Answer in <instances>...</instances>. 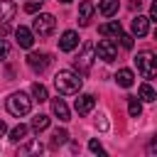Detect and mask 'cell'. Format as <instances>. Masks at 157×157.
<instances>
[{
	"instance_id": "1",
	"label": "cell",
	"mask_w": 157,
	"mask_h": 157,
	"mask_svg": "<svg viewBox=\"0 0 157 157\" xmlns=\"http://www.w3.org/2000/svg\"><path fill=\"white\" fill-rule=\"evenodd\" d=\"M54 86H56V91H59L61 96H74V93L81 91L83 78H81V74L64 69V71H59V74L54 76Z\"/></svg>"
},
{
	"instance_id": "4",
	"label": "cell",
	"mask_w": 157,
	"mask_h": 157,
	"mask_svg": "<svg viewBox=\"0 0 157 157\" xmlns=\"http://www.w3.org/2000/svg\"><path fill=\"white\" fill-rule=\"evenodd\" d=\"M135 64H137V71L142 74V78H155L157 76V59L152 52H140L135 56Z\"/></svg>"
},
{
	"instance_id": "2",
	"label": "cell",
	"mask_w": 157,
	"mask_h": 157,
	"mask_svg": "<svg viewBox=\"0 0 157 157\" xmlns=\"http://www.w3.org/2000/svg\"><path fill=\"white\" fill-rule=\"evenodd\" d=\"M29 110H32V98H29L27 93L20 91V93H12V96L7 98V113H10V115H17V118H20V115H27Z\"/></svg>"
},
{
	"instance_id": "34",
	"label": "cell",
	"mask_w": 157,
	"mask_h": 157,
	"mask_svg": "<svg viewBox=\"0 0 157 157\" xmlns=\"http://www.w3.org/2000/svg\"><path fill=\"white\" fill-rule=\"evenodd\" d=\"M61 2H71V0H61Z\"/></svg>"
},
{
	"instance_id": "26",
	"label": "cell",
	"mask_w": 157,
	"mask_h": 157,
	"mask_svg": "<svg viewBox=\"0 0 157 157\" xmlns=\"http://www.w3.org/2000/svg\"><path fill=\"white\" fill-rule=\"evenodd\" d=\"M39 7H42V0H32V2L25 5V12H37Z\"/></svg>"
},
{
	"instance_id": "31",
	"label": "cell",
	"mask_w": 157,
	"mask_h": 157,
	"mask_svg": "<svg viewBox=\"0 0 157 157\" xmlns=\"http://www.w3.org/2000/svg\"><path fill=\"white\" fill-rule=\"evenodd\" d=\"M7 32H10V25L7 22H0V37H5Z\"/></svg>"
},
{
	"instance_id": "9",
	"label": "cell",
	"mask_w": 157,
	"mask_h": 157,
	"mask_svg": "<svg viewBox=\"0 0 157 157\" xmlns=\"http://www.w3.org/2000/svg\"><path fill=\"white\" fill-rule=\"evenodd\" d=\"M78 47V34L74 32V29H66L61 37H59V49L61 52H74Z\"/></svg>"
},
{
	"instance_id": "6",
	"label": "cell",
	"mask_w": 157,
	"mask_h": 157,
	"mask_svg": "<svg viewBox=\"0 0 157 157\" xmlns=\"http://www.w3.org/2000/svg\"><path fill=\"white\" fill-rule=\"evenodd\" d=\"M49 54L47 52H29V56H27V64H29V69L32 71H37V74H42L47 66H49Z\"/></svg>"
},
{
	"instance_id": "14",
	"label": "cell",
	"mask_w": 157,
	"mask_h": 157,
	"mask_svg": "<svg viewBox=\"0 0 157 157\" xmlns=\"http://www.w3.org/2000/svg\"><path fill=\"white\" fill-rule=\"evenodd\" d=\"M15 39H17V44L25 47V49H29L32 42H34V37H32V32H29L27 27H17V29H15Z\"/></svg>"
},
{
	"instance_id": "11",
	"label": "cell",
	"mask_w": 157,
	"mask_h": 157,
	"mask_svg": "<svg viewBox=\"0 0 157 157\" xmlns=\"http://www.w3.org/2000/svg\"><path fill=\"white\" fill-rule=\"evenodd\" d=\"M132 34H137V37H145L147 32H150V20L147 17H142V15H137V17H132Z\"/></svg>"
},
{
	"instance_id": "23",
	"label": "cell",
	"mask_w": 157,
	"mask_h": 157,
	"mask_svg": "<svg viewBox=\"0 0 157 157\" xmlns=\"http://www.w3.org/2000/svg\"><path fill=\"white\" fill-rule=\"evenodd\" d=\"M44 147H42V142L39 140H32V142H27L25 147H20V155H32V152H42Z\"/></svg>"
},
{
	"instance_id": "8",
	"label": "cell",
	"mask_w": 157,
	"mask_h": 157,
	"mask_svg": "<svg viewBox=\"0 0 157 157\" xmlns=\"http://www.w3.org/2000/svg\"><path fill=\"white\" fill-rule=\"evenodd\" d=\"M74 105H76V113H78V115H88V113L93 110V105H96V96H93V93H81Z\"/></svg>"
},
{
	"instance_id": "21",
	"label": "cell",
	"mask_w": 157,
	"mask_h": 157,
	"mask_svg": "<svg viewBox=\"0 0 157 157\" xmlns=\"http://www.w3.org/2000/svg\"><path fill=\"white\" fill-rule=\"evenodd\" d=\"M128 113H130V118H140V113H142V105L135 96H128Z\"/></svg>"
},
{
	"instance_id": "13",
	"label": "cell",
	"mask_w": 157,
	"mask_h": 157,
	"mask_svg": "<svg viewBox=\"0 0 157 157\" xmlns=\"http://www.w3.org/2000/svg\"><path fill=\"white\" fill-rule=\"evenodd\" d=\"M120 32H123V27H120L118 20H110V22H105V25L98 27V34H103V37H118Z\"/></svg>"
},
{
	"instance_id": "27",
	"label": "cell",
	"mask_w": 157,
	"mask_h": 157,
	"mask_svg": "<svg viewBox=\"0 0 157 157\" xmlns=\"http://www.w3.org/2000/svg\"><path fill=\"white\" fill-rule=\"evenodd\" d=\"M118 37H120V44H123L125 49H132V37H130V34H123V32H120Z\"/></svg>"
},
{
	"instance_id": "28",
	"label": "cell",
	"mask_w": 157,
	"mask_h": 157,
	"mask_svg": "<svg viewBox=\"0 0 157 157\" xmlns=\"http://www.w3.org/2000/svg\"><path fill=\"white\" fill-rule=\"evenodd\" d=\"M88 150H91L93 155H103V147H101L98 140H91V142H88Z\"/></svg>"
},
{
	"instance_id": "25",
	"label": "cell",
	"mask_w": 157,
	"mask_h": 157,
	"mask_svg": "<svg viewBox=\"0 0 157 157\" xmlns=\"http://www.w3.org/2000/svg\"><path fill=\"white\" fill-rule=\"evenodd\" d=\"M7 56H10V44H7V42L0 37V61H5Z\"/></svg>"
},
{
	"instance_id": "30",
	"label": "cell",
	"mask_w": 157,
	"mask_h": 157,
	"mask_svg": "<svg viewBox=\"0 0 157 157\" xmlns=\"http://www.w3.org/2000/svg\"><path fill=\"white\" fill-rule=\"evenodd\" d=\"M96 125H98L101 130H105V128H108V120H105V115H98V120H96Z\"/></svg>"
},
{
	"instance_id": "5",
	"label": "cell",
	"mask_w": 157,
	"mask_h": 157,
	"mask_svg": "<svg viewBox=\"0 0 157 157\" xmlns=\"http://www.w3.org/2000/svg\"><path fill=\"white\" fill-rule=\"evenodd\" d=\"M54 27H56V20H54V15H49V12L37 15V17H34V25H32L34 34H39V37H49V34L54 32Z\"/></svg>"
},
{
	"instance_id": "19",
	"label": "cell",
	"mask_w": 157,
	"mask_h": 157,
	"mask_svg": "<svg viewBox=\"0 0 157 157\" xmlns=\"http://www.w3.org/2000/svg\"><path fill=\"white\" fill-rule=\"evenodd\" d=\"M27 132H29V128L20 123V125H15V128L10 130V140H12V142H22V140L27 137Z\"/></svg>"
},
{
	"instance_id": "22",
	"label": "cell",
	"mask_w": 157,
	"mask_h": 157,
	"mask_svg": "<svg viewBox=\"0 0 157 157\" xmlns=\"http://www.w3.org/2000/svg\"><path fill=\"white\" fill-rule=\"evenodd\" d=\"M137 93H140V98H142V101H147V103H152V101L157 98V93H155V88H152L150 83H142Z\"/></svg>"
},
{
	"instance_id": "10",
	"label": "cell",
	"mask_w": 157,
	"mask_h": 157,
	"mask_svg": "<svg viewBox=\"0 0 157 157\" xmlns=\"http://www.w3.org/2000/svg\"><path fill=\"white\" fill-rule=\"evenodd\" d=\"M93 10H96V5H93L91 0H83V2L78 5V25H81V27H86V25L91 22Z\"/></svg>"
},
{
	"instance_id": "16",
	"label": "cell",
	"mask_w": 157,
	"mask_h": 157,
	"mask_svg": "<svg viewBox=\"0 0 157 157\" xmlns=\"http://www.w3.org/2000/svg\"><path fill=\"white\" fill-rule=\"evenodd\" d=\"M115 83H118V86H123V88H130V86L135 83L132 71H130V69H120V71L115 74Z\"/></svg>"
},
{
	"instance_id": "17",
	"label": "cell",
	"mask_w": 157,
	"mask_h": 157,
	"mask_svg": "<svg viewBox=\"0 0 157 157\" xmlns=\"http://www.w3.org/2000/svg\"><path fill=\"white\" fill-rule=\"evenodd\" d=\"M118 0H101V5H98V10H101V15L103 17H113L115 12H118Z\"/></svg>"
},
{
	"instance_id": "20",
	"label": "cell",
	"mask_w": 157,
	"mask_h": 157,
	"mask_svg": "<svg viewBox=\"0 0 157 157\" xmlns=\"http://www.w3.org/2000/svg\"><path fill=\"white\" fill-rule=\"evenodd\" d=\"M47 128H49V115H42V113H39V115L32 118V130H34V132H42V130H47Z\"/></svg>"
},
{
	"instance_id": "29",
	"label": "cell",
	"mask_w": 157,
	"mask_h": 157,
	"mask_svg": "<svg viewBox=\"0 0 157 157\" xmlns=\"http://www.w3.org/2000/svg\"><path fill=\"white\" fill-rule=\"evenodd\" d=\"M147 20H150V22H157V2L150 7V17H147Z\"/></svg>"
},
{
	"instance_id": "7",
	"label": "cell",
	"mask_w": 157,
	"mask_h": 157,
	"mask_svg": "<svg viewBox=\"0 0 157 157\" xmlns=\"http://www.w3.org/2000/svg\"><path fill=\"white\" fill-rule=\"evenodd\" d=\"M96 56H98V59H103V61H115L118 49H115V44H113L110 39H101V42H98V47H96Z\"/></svg>"
},
{
	"instance_id": "24",
	"label": "cell",
	"mask_w": 157,
	"mask_h": 157,
	"mask_svg": "<svg viewBox=\"0 0 157 157\" xmlns=\"http://www.w3.org/2000/svg\"><path fill=\"white\" fill-rule=\"evenodd\" d=\"M66 140H69V132H66V130H56V132L52 135V147H61Z\"/></svg>"
},
{
	"instance_id": "32",
	"label": "cell",
	"mask_w": 157,
	"mask_h": 157,
	"mask_svg": "<svg viewBox=\"0 0 157 157\" xmlns=\"http://www.w3.org/2000/svg\"><path fill=\"white\" fill-rule=\"evenodd\" d=\"M140 5H142L140 0H132V2H130V10H140Z\"/></svg>"
},
{
	"instance_id": "15",
	"label": "cell",
	"mask_w": 157,
	"mask_h": 157,
	"mask_svg": "<svg viewBox=\"0 0 157 157\" xmlns=\"http://www.w3.org/2000/svg\"><path fill=\"white\" fill-rule=\"evenodd\" d=\"M52 110H54V115H56L61 123L71 120V118H69V108H66V103H64L61 98H54V101H52Z\"/></svg>"
},
{
	"instance_id": "33",
	"label": "cell",
	"mask_w": 157,
	"mask_h": 157,
	"mask_svg": "<svg viewBox=\"0 0 157 157\" xmlns=\"http://www.w3.org/2000/svg\"><path fill=\"white\" fill-rule=\"evenodd\" d=\"M5 130H7V125H5V120H0V135H5Z\"/></svg>"
},
{
	"instance_id": "12",
	"label": "cell",
	"mask_w": 157,
	"mask_h": 157,
	"mask_svg": "<svg viewBox=\"0 0 157 157\" xmlns=\"http://www.w3.org/2000/svg\"><path fill=\"white\" fill-rule=\"evenodd\" d=\"M17 12V5L12 0H0V22H10Z\"/></svg>"
},
{
	"instance_id": "3",
	"label": "cell",
	"mask_w": 157,
	"mask_h": 157,
	"mask_svg": "<svg viewBox=\"0 0 157 157\" xmlns=\"http://www.w3.org/2000/svg\"><path fill=\"white\" fill-rule=\"evenodd\" d=\"M93 59H96V44L86 42L83 49H81V54L74 59V69H76L78 74H88L91 66H93Z\"/></svg>"
},
{
	"instance_id": "18",
	"label": "cell",
	"mask_w": 157,
	"mask_h": 157,
	"mask_svg": "<svg viewBox=\"0 0 157 157\" xmlns=\"http://www.w3.org/2000/svg\"><path fill=\"white\" fill-rule=\"evenodd\" d=\"M49 96H47V86L44 83H32V101L37 103H44Z\"/></svg>"
}]
</instances>
